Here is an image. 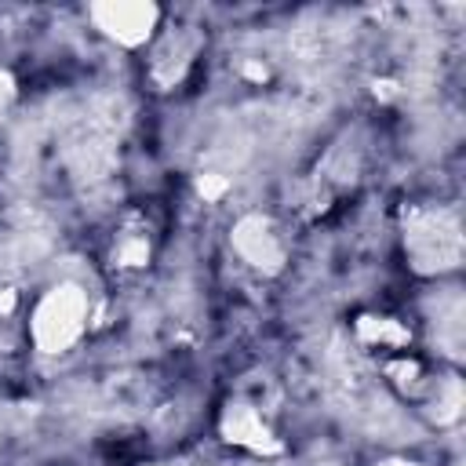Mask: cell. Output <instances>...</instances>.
I'll list each match as a JSON object with an SVG mask.
<instances>
[{
  "mask_svg": "<svg viewBox=\"0 0 466 466\" xmlns=\"http://www.w3.org/2000/svg\"><path fill=\"white\" fill-rule=\"evenodd\" d=\"M76 317H80V299L76 295H55L36 317V335L47 339L51 346H62L66 339L76 335Z\"/></svg>",
  "mask_w": 466,
  "mask_h": 466,
  "instance_id": "6da1fadb",
  "label": "cell"
},
{
  "mask_svg": "<svg viewBox=\"0 0 466 466\" xmlns=\"http://www.w3.org/2000/svg\"><path fill=\"white\" fill-rule=\"evenodd\" d=\"M98 18H106V29L124 40H142L157 18L153 7H102Z\"/></svg>",
  "mask_w": 466,
  "mask_h": 466,
  "instance_id": "7a4b0ae2",
  "label": "cell"
}]
</instances>
